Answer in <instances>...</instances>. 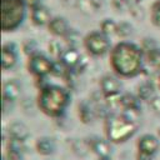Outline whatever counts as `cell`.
Here are the masks:
<instances>
[{
	"label": "cell",
	"mask_w": 160,
	"mask_h": 160,
	"mask_svg": "<svg viewBox=\"0 0 160 160\" xmlns=\"http://www.w3.org/2000/svg\"><path fill=\"white\" fill-rule=\"evenodd\" d=\"M121 109L122 110H140V99L130 92L121 94Z\"/></svg>",
	"instance_id": "obj_18"
},
{
	"label": "cell",
	"mask_w": 160,
	"mask_h": 160,
	"mask_svg": "<svg viewBox=\"0 0 160 160\" xmlns=\"http://www.w3.org/2000/svg\"><path fill=\"white\" fill-rule=\"evenodd\" d=\"M144 51L130 41H120L110 50L111 69L122 78H134L144 69Z\"/></svg>",
	"instance_id": "obj_1"
},
{
	"label": "cell",
	"mask_w": 160,
	"mask_h": 160,
	"mask_svg": "<svg viewBox=\"0 0 160 160\" xmlns=\"http://www.w3.org/2000/svg\"><path fill=\"white\" fill-rule=\"evenodd\" d=\"M54 69H55V61L51 58L44 55L42 52L38 51V52L32 54L31 56H29L28 70L34 76L42 79V78L52 74Z\"/></svg>",
	"instance_id": "obj_6"
},
{
	"label": "cell",
	"mask_w": 160,
	"mask_h": 160,
	"mask_svg": "<svg viewBox=\"0 0 160 160\" xmlns=\"http://www.w3.org/2000/svg\"><path fill=\"white\" fill-rule=\"evenodd\" d=\"M9 136L12 139H18V140H22L25 141V139L29 136V129L24 122L20 121H15L12 124H10L9 126Z\"/></svg>",
	"instance_id": "obj_17"
},
{
	"label": "cell",
	"mask_w": 160,
	"mask_h": 160,
	"mask_svg": "<svg viewBox=\"0 0 160 160\" xmlns=\"http://www.w3.org/2000/svg\"><path fill=\"white\" fill-rule=\"evenodd\" d=\"M112 8L115 9V11L120 12L125 9H129V5L124 0H112Z\"/></svg>",
	"instance_id": "obj_26"
},
{
	"label": "cell",
	"mask_w": 160,
	"mask_h": 160,
	"mask_svg": "<svg viewBox=\"0 0 160 160\" xmlns=\"http://www.w3.org/2000/svg\"><path fill=\"white\" fill-rule=\"evenodd\" d=\"M70 104V92L66 88L56 84H46L38 95L39 109L50 118L64 115Z\"/></svg>",
	"instance_id": "obj_2"
},
{
	"label": "cell",
	"mask_w": 160,
	"mask_h": 160,
	"mask_svg": "<svg viewBox=\"0 0 160 160\" xmlns=\"http://www.w3.org/2000/svg\"><path fill=\"white\" fill-rule=\"evenodd\" d=\"M128 5H134V4H139L140 2V0H124Z\"/></svg>",
	"instance_id": "obj_33"
},
{
	"label": "cell",
	"mask_w": 160,
	"mask_h": 160,
	"mask_svg": "<svg viewBox=\"0 0 160 160\" xmlns=\"http://www.w3.org/2000/svg\"><path fill=\"white\" fill-rule=\"evenodd\" d=\"M154 156L152 155H149V154H144V152H139L136 154V160H152Z\"/></svg>",
	"instance_id": "obj_30"
},
{
	"label": "cell",
	"mask_w": 160,
	"mask_h": 160,
	"mask_svg": "<svg viewBox=\"0 0 160 160\" xmlns=\"http://www.w3.org/2000/svg\"><path fill=\"white\" fill-rule=\"evenodd\" d=\"M111 141L109 140H105V139H101V138H95L90 144H89V148L99 156H110L111 154Z\"/></svg>",
	"instance_id": "obj_16"
},
{
	"label": "cell",
	"mask_w": 160,
	"mask_h": 160,
	"mask_svg": "<svg viewBox=\"0 0 160 160\" xmlns=\"http://www.w3.org/2000/svg\"><path fill=\"white\" fill-rule=\"evenodd\" d=\"M30 18H31L32 24L36 26L49 25V22L52 19L50 9L44 4H38L32 8H30Z\"/></svg>",
	"instance_id": "obj_7"
},
{
	"label": "cell",
	"mask_w": 160,
	"mask_h": 160,
	"mask_svg": "<svg viewBox=\"0 0 160 160\" xmlns=\"http://www.w3.org/2000/svg\"><path fill=\"white\" fill-rule=\"evenodd\" d=\"M78 114H79L80 120L84 124H89V122H91L95 119V116H96V109L91 104V101L82 100L79 104V106H78Z\"/></svg>",
	"instance_id": "obj_14"
},
{
	"label": "cell",
	"mask_w": 160,
	"mask_h": 160,
	"mask_svg": "<svg viewBox=\"0 0 160 160\" xmlns=\"http://www.w3.org/2000/svg\"><path fill=\"white\" fill-rule=\"evenodd\" d=\"M48 51H49V54L51 55L52 59L60 60V58H61L62 52L65 51V49H62V45L60 44L59 40L52 39V40H50L49 44H48Z\"/></svg>",
	"instance_id": "obj_21"
},
{
	"label": "cell",
	"mask_w": 160,
	"mask_h": 160,
	"mask_svg": "<svg viewBox=\"0 0 160 160\" xmlns=\"http://www.w3.org/2000/svg\"><path fill=\"white\" fill-rule=\"evenodd\" d=\"M49 32L56 38H66L72 30L69 21L62 16H52L51 21L48 25Z\"/></svg>",
	"instance_id": "obj_9"
},
{
	"label": "cell",
	"mask_w": 160,
	"mask_h": 160,
	"mask_svg": "<svg viewBox=\"0 0 160 160\" xmlns=\"http://www.w3.org/2000/svg\"><path fill=\"white\" fill-rule=\"evenodd\" d=\"M159 136H160V128H159Z\"/></svg>",
	"instance_id": "obj_35"
},
{
	"label": "cell",
	"mask_w": 160,
	"mask_h": 160,
	"mask_svg": "<svg viewBox=\"0 0 160 160\" xmlns=\"http://www.w3.org/2000/svg\"><path fill=\"white\" fill-rule=\"evenodd\" d=\"M18 48L14 42H5L1 50V68L2 70L12 69L18 62Z\"/></svg>",
	"instance_id": "obj_8"
},
{
	"label": "cell",
	"mask_w": 160,
	"mask_h": 160,
	"mask_svg": "<svg viewBox=\"0 0 160 160\" xmlns=\"http://www.w3.org/2000/svg\"><path fill=\"white\" fill-rule=\"evenodd\" d=\"M21 95V82L16 79H8L2 84V98L16 101Z\"/></svg>",
	"instance_id": "obj_12"
},
{
	"label": "cell",
	"mask_w": 160,
	"mask_h": 160,
	"mask_svg": "<svg viewBox=\"0 0 160 160\" xmlns=\"http://www.w3.org/2000/svg\"><path fill=\"white\" fill-rule=\"evenodd\" d=\"M26 4L24 0H2L1 29L4 32L14 31L25 20Z\"/></svg>",
	"instance_id": "obj_4"
},
{
	"label": "cell",
	"mask_w": 160,
	"mask_h": 160,
	"mask_svg": "<svg viewBox=\"0 0 160 160\" xmlns=\"http://www.w3.org/2000/svg\"><path fill=\"white\" fill-rule=\"evenodd\" d=\"M160 148V141L159 139L152 135V134H144L140 136L138 140V151L149 154V155H155Z\"/></svg>",
	"instance_id": "obj_11"
},
{
	"label": "cell",
	"mask_w": 160,
	"mask_h": 160,
	"mask_svg": "<svg viewBox=\"0 0 160 160\" xmlns=\"http://www.w3.org/2000/svg\"><path fill=\"white\" fill-rule=\"evenodd\" d=\"M14 102L15 101H11V100H8V99L2 98V110H4V114H6L8 111H11V109L14 106Z\"/></svg>",
	"instance_id": "obj_28"
},
{
	"label": "cell",
	"mask_w": 160,
	"mask_h": 160,
	"mask_svg": "<svg viewBox=\"0 0 160 160\" xmlns=\"http://www.w3.org/2000/svg\"><path fill=\"white\" fill-rule=\"evenodd\" d=\"M84 46L92 56H102L111 50L109 36L102 34L100 30H94L86 34L84 38Z\"/></svg>",
	"instance_id": "obj_5"
},
{
	"label": "cell",
	"mask_w": 160,
	"mask_h": 160,
	"mask_svg": "<svg viewBox=\"0 0 160 160\" xmlns=\"http://www.w3.org/2000/svg\"><path fill=\"white\" fill-rule=\"evenodd\" d=\"M100 31L102 34H105L106 36H111V35H116L118 31V22L114 21V19L111 18H106L100 22Z\"/></svg>",
	"instance_id": "obj_20"
},
{
	"label": "cell",
	"mask_w": 160,
	"mask_h": 160,
	"mask_svg": "<svg viewBox=\"0 0 160 160\" xmlns=\"http://www.w3.org/2000/svg\"><path fill=\"white\" fill-rule=\"evenodd\" d=\"M151 11H160V0H155L150 8Z\"/></svg>",
	"instance_id": "obj_32"
},
{
	"label": "cell",
	"mask_w": 160,
	"mask_h": 160,
	"mask_svg": "<svg viewBox=\"0 0 160 160\" xmlns=\"http://www.w3.org/2000/svg\"><path fill=\"white\" fill-rule=\"evenodd\" d=\"M100 90L104 96L121 94V82L116 76L106 74L100 79Z\"/></svg>",
	"instance_id": "obj_10"
},
{
	"label": "cell",
	"mask_w": 160,
	"mask_h": 160,
	"mask_svg": "<svg viewBox=\"0 0 160 160\" xmlns=\"http://www.w3.org/2000/svg\"><path fill=\"white\" fill-rule=\"evenodd\" d=\"M22 50L28 56H31L32 54L38 52V44L34 39H28L22 44Z\"/></svg>",
	"instance_id": "obj_24"
},
{
	"label": "cell",
	"mask_w": 160,
	"mask_h": 160,
	"mask_svg": "<svg viewBox=\"0 0 160 160\" xmlns=\"http://www.w3.org/2000/svg\"><path fill=\"white\" fill-rule=\"evenodd\" d=\"M98 160H111V156H101Z\"/></svg>",
	"instance_id": "obj_34"
},
{
	"label": "cell",
	"mask_w": 160,
	"mask_h": 160,
	"mask_svg": "<svg viewBox=\"0 0 160 160\" xmlns=\"http://www.w3.org/2000/svg\"><path fill=\"white\" fill-rule=\"evenodd\" d=\"M35 149L40 155L48 156V155H51L55 152L56 144H55L54 139L50 136H40L35 141Z\"/></svg>",
	"instance_id": "obj_15"
},
{
	"label": "cell",
	"mask_w": 160,
	"mask_h": 160,
	"mask_svg": "<svg viewBox=\"0 0 160 160\" xmlns=\"http://www.w3.org/2000/svg\"><path fill=\"white\" fill-rule=\"evenodd\" d=\"M59 61H61L66 68H69L71 70V69H75L76 66H79V64L81 62V55L76 48H68L62 52Z\"/></svg>",
	"instance_id": "obj_13"
},
{
	"label": "cell",
	"mask_w": 160,
	"mask_h": 160,
	"mask_svg": "<svg viewBox=\"0 0 160 160\" xmlns=\"http://www.w3.org/2000/svg\"><path fill=\"white\" fill-rule=\"evenodd\" d=\"M79 0H59V2L65 8H76Z\"/></svg>",
	"instance_id": "obj_29"
},
{
	"label": "cell",
	"mask_w": 160,
	"mask_h": 160,
	"mask_svg": "<svg viewBox=\"0 0 160 160\" xmlns=\"http://www.w3.org/2000/svg\"><path fill=\"white\" fill-rule=\"evenodd\" d=\"M76 8L79 9V11H81L84 15H90L96 12V8L94 4V0H79Z\"/></svg>",
	"instance_id": "obj_22"
},
{
	"label": "cell",
	"mask_w": 160,
	"mask_h": 160,
	"mask_svg": "<svg viewBox=\"0 0 160 160\" xmlns=\"http://www.w3.org/2000/svg\"><path fill=\"white\" fill-rule=\"evenodd\" d=\"M138 130V121L126 112H110L105 118L106 138L111 142H124Z\"/></svg>",
	"instance_id": "obj_3"
},
{
	"label": "cell",
	"mask_w": 160,
	"mask_h": 160,
	"mask_svg": "<svg viewBox=\"0 0 160 160\" xmlns=\"http://www.w3.org/2000/svg\"><path fill=\"white\" fill-rule=\"evenodd\" d=\"M150 12H151L150 18H151L152 25H155L156 28H160V11H150Z\"/></svg>",
	"instance_id": "obj_27"
},
{
	"label": "cell",
	"mask_w": 160,
	"mask_h": 160,
	"mask_svg": "<svg viewBox=\"0 0 160 160\" xmlns=\"http://www.w3.org/2000/svg\"><path fill=\"white\" fill-rule=\"evenodd\" d=\"M132 32H134V28L130 22H128V21L118 22V31H116L118 36H120L121 39H126V38L131 36Z\"/></svg>",
	"instance_id": "obj_23"
},
{
	"label": "cell",
	"mask_w": 160,
	"mask_h": 160,
	"mask_svg": "<svg viewBox=\"0 0 160 160\" xmlns=\"http://www.w3.org/2000/svg\"><path fill=\"white\" fill-rule=\"evenodd\" d=\"M24 2L26 4V6L32 8V6L38 5V4H41V0H24Z\"/></svg>",
	"instance_id": "obj_31"
},
{
	"label": "cell",
	"mask_w": 160,
	"mask_h": 160,
	"mask_svg": "<svg viewBox=\"0 0 160 160\" xmlns=\"http://www.w3.org/2000/svg\"><path fill=\"white\" fill-rule=\"evenodd\" d=\"M136 96H138L140 100L149 101L152 96H155V95H154V86H152V84L149 82V81L141 82V84L138 86Z\"/></svg>",
	"instance_id": "obj_19"
},
{
	"label": "cell",
	"mask_w": 160,
	"mask_h": 160,
	"mask_svg": "<svg viewBox=\"0 0 160 160\" xmlns=\"http://www.w3.org/2000/svg\"><path fill=\"white\" fill-rule=\"evenodd\" d=\"M148 102H149V106H150V109L152 110V112L160 115V96L155 95V96H152Z\"/></svg>",
	"instance_id": "obj_25"
}]
</instances>
